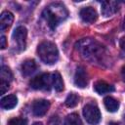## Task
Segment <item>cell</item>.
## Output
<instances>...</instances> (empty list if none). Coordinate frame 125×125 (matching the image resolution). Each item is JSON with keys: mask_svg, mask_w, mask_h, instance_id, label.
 I'll list each match as a JSON object with an SVG mask.
<instances>
[{"mask_svg": "<svg viewBox=\"0 0 125 125\" xmlns=\"http://www.w3.org/2000/svg\"><path fill=\"white\" fill-rule=\"evenodd\" d=\"M109 125H120V124H118V123H116V122H111Z\"/></svg>", "mask_w": 125, "mask_h": 125, "instance_id": "25", "label": "cell"}, {"mask_svg": "<svg viewBox=\"0 0 125 125\" xmlns=\"http://www.w3.org/2000/svg\"><path fill=\"white\" fill-rule=\"evenodd\" d=\"M37 54L41 61L47 64H53L59 60V51L55 43L43 41L37 47Z\"/></svg>", "mask_w": 125, "mask_h": 125, "instance_id": "3", "label": "cell"}, {"mask_svg": "<svg viewBox=\"0 0 125 125\" xmlns=\"http://www.w3.org/2000/svg\"><path fill=\"white\" fill-rule=\"evenodd\" d=\"M119 45H120V47H121V49L125 51V36H124V37H122V38L120 39V42H119Z\"/></svg>", "mask_w": 125, "mask_h": 125, "instance_id": "23", "label": "cell"}, {"mask_svg": "<svg viewBox=\"0 0 125 125\" xmlns=\"http://www.w3.org/2000/svg\"><path fill=\"white\" fill-rule=\"evenodd\" d=\"M123 27H124V29H125V19H124V21H123Z\"/></svg>", "mask_w": 125, "mask_h": 125, "instance_id": "27", "label": "cell"}, {"mask_svg": "<svg viewBox=\"0 0 125 125\" xmlns=\"http://www.w3.org/2000/svg\"><path fill=\"white\" fill-rule=\"evenodd\" d=\"M94 89L95 91L100 94V95H104V94H106V93H110L114 90L113 86L109 85L108 83H106L105 81H103V80H99L95 83L94 85Z\"/></svg>", "mask_w": 125, "mask_h": 125, "instance_id": "13", "label": "cell"}, {"mask_svg": "<svg viewBox=\"0 0 125 125\" xmlns=\"http://www.w3.org/2000/svg\"><path fill=\"white\" fill-rule=\"evenodd\" d=\"M33 125H42V124L39 123V122H35V123H33Z\"/></svg>", "mask_w": 125, "mask_h": 125, "instance_id": "26", "label": "cell"}, {"mask_svg": "<svg viewBox=\"0 0 125 125\" xmlns=\"http://www.w3.org/2000/svg\"><path fill=\"white\" fill-rule=\"evenodd\" d=\"M26 36H27V30L24 26H18L14 32H13V40L16 42L17 46L22 50L25 48V42H26Z\"/></svg>", "mask_w": 125, "mask_h": 125, "instance_id": "6", "label": "cell"}, {"mask_svg": "<svg viewBox=\"0 0 125 125\" xmlns=\"http://www.w3.org/2000/svg\"><path fill=\"white\" fill-rule=\"evenodd\" d=\"M80 18L85 22H94L98 19L97 11L92 7H85L80 11Z\"/></svg>", "mask_w": 125, "mask_h": 125, "instance_id": "9", "label": "cell"}, {"mask_svg": "<svg viewBox=\"0 0 125 125\" xmlns=\"http://www.w3.org/2000/svg\"><path fill=\"white\" fill-rule=\"evenodd\" d=\"M52 85L54 87V89L57 92H61L63 90V81L62 78L60 74V72L55 71L52 75Z\"/></svg>", "mask_w": 125, "mask_h": 125, "instance_id": "16", "label": "cell"}, {"mask_svg": "<svg viewBox=\"0 0 125 125\" xmlns=\"http://www.w3.org/2000/svg\"><path fill=\"white\" fill-rule=\"evenodd\" d=\"M9 89V83L6 82V81H3L1 80L0 81V92L1 94H5Z\"/></svg>", "mask_w": 125, "mask_h": 125, "instance_id": "21", "label": "cell"}, {"mask_svg": "<svg viewBox=\"0 0 125 125\" xmlns=\"http://www.w3.org/2000/svg\"><path fill=\"white\" fill-rule=\"evenodd\" d=\"M75 48L85 60L92 62H101L105 55L104 46L91 38H84L78 41Z\"/></svg>", "mask_w": 125, "mask_h": 125, "instance_id": "1", "label": "cell"}, {"mask_svg": "<svg viewBox=\"0 0 125 125\" xmlns=\"http://www.w3.org/2000/svg\"><path fill=\"white\" fill-rule=\"evenodd\" d=\"M36 62L33 60H25L21 65V70L22 75L24 76H29L31 73H33L36 70Z\"/></svg>", "mask_w": 125, "mask_h": 125, "instance_id": "12", "label": "cell"}, {"mask_svg": "<svg viewBox=\"0 0 125 125\" xmlns=\"http://www.w3.org/2000/svg\"><path fill=\"white\" fill-rule=\"evenodd\" d=\"M104 104L105 108L109 112H115L119 108V103H118V101H116L114 98H112L110 96H107V97L104 98Z\"/></svg>", "mask_w": 125, "mask_h": 125, "instance_id": "15", "label": "cell"}, {"mask_svg": "<svg viewBox=\"0 0 125 125\" xmlns=\"http://www.w3.org/2000/svg\"><path fill=\"white\" fill-rule=\"evenodd\" d=\"M50 107V103L47 100H36L32 104V111L36 116H43Z\"/></svg>", "mask_w": 125, "mask_h": 125, "instance_id": "7", "label": "cell"}, {"mask_svg": "<svg viewBox=\"0 0 125 125\" xmlns=\"http://www.w3.org/2000/svg\"><path fill=\"white\" fill-rule=\"evenodd\" d=\"M101 10L104 17H110L118 11V3L116 1H103Z\"/></svg>", "mask_w": 125, "mask_h": 125, "instance_id": "10", "label": "cell"}, {"mask_svg": "<svg viewBox=\"0 0 125 125\" xmlns=\"http://www.w3.org/2000/svg\"><path fill=\"white\" fill-rule=\"evenodd\" d=\"M83 116L85 120L92 125H96L101 120V112L97 105L88 104L83 108Z\"/></svg>", "mask_w": 125, "mask_h": 125, "instance_id": "4", "label": "cell"}, {"mask_svg": "<svg viewBox=\"0 0 125 125\" xmlns=\"http://www.w3.org/2000/svg\"><path fill=\"white\" fill-rule=\"evenodd\" d=\"M0 47L2 50L7 47V40L4 35H1V37H0Z\"/></svg>", "mask_w": 125, "mask_h": 125, "instance_id": "22", "label": "cell"}, {"mask_svg": "<svg viewBox=\"0 0 125 125\" xmlns=\"http://www.w3.org/2000/svg\"><path fill=\"white\" fill-rule=\"evenodd\" d=\"M78 101H79V97L75 93H70L66 97L64 104H65V105L67 107H74L78 104Z\"/></svg>", "mask_w": 125, "mask_h": 125, "instance_id": "19", "label": "cell"}, {"mask_svg": "<svg viewBox=\"0 0 125 125\" xmlns=\"http://www.w3.org/2000/svg\"><path fill=\"white\" fill-rule=\"evenodd\" d=\"M121 75H122L123 80L125 81V65H123L122 68H121Z\"/></svg>", "mask_w": 125, "mask_h": 125, "instance_id": "24", "label": "cell"}, {"mask_svg": "<svg viewBox=\"0 0 125 125\" xmlns=\"http://www.w3.org/2000/svg\"><path fill=\"white\" fill-rule=\"evenodd\" d=\"M18 104V98L15 95H8L1 99L0 104L1 107L4 109H11L14 108Z\"/></svg>", "mask_w": 125, "mask_h": 125, "instance_id": "14", "label": "cell"}, {"mask_svg": "<svg viewBox=\"0 0 125 125\" xmlns=\"http://www.w3.org/2000/svg\"><path fill=\"white\" fill-rule=\"evenodd\" d=\"M64 125H82V121L77 113H70L65 117Z\"/></svg>", "mask_w": 125, "mask_h": 125, "instance_id": "18", "label": "cell"}, {"mask_svg": "<svg viewBox=\"0 0 125 125\" xmlns=\"http://www.w3.org/2000/svg\"><path fill=\"white\" fill-rule=\"evenodd\" d=\"M14 21V15L10 11H3L0 16V29L3 31L8 28Z\"/></svg>", "mask_w": 125, "mask_h": 125, "instance_id": "11", "label": "cell"}, {"mask_svg": "<svg viewBox=\"0 0 125 125\" xmlns=\"http://www.w3.org/2000/svg\"><path fill=\"white\" fill-rule=\"evenodd\" d=\"M0 78L3 81H6L8 83H10L13 80V73L11 71V69L6 66V65H2L1 69H0Z\"/></svg>", "mask_w": 125, "mask_h": 125, "instance_id": "17", "label": "cell"}, {"mask_svg": "<svg viewBox=\"0 0 125 125\" xmlns=\"http://www.w3.org/2000/svg\"><path fill=\"white\" fill-rule=\"evenodd\" d=\"M8 125H27V120L22 117H15L9 120Z\"/></svg>", "mask_w": 125, "mask_h": 125, "instance_id": "20", "label": "cell"}, {"mask_svg": "<svg viewBox=\"0 0 125 125\" xmlns=\"http://www.w3.org/2000/svg\"><path fill=\"white\" fill-rule=\"evenodd\" d=\"M42 15H43V18L47 21L48 25L52 29H55L57 25L66 18L67 12L62 5L53 4L48 8H46L43 11Z\"/></svg>", "mask_w": 125, "mask_h": 125, "instance_id": "2", "label": "cell"}, {"mask_svg": "<svg viewBox=\"0 0 125 125\" xmlns=\"http://www.w3.org/2000/svg\"><path fill=\"white\" fill-rule=\"evenodd\" d=\"M52 84V77L49 73H43L35 76L29 82V85L32 89L35 90H49Z\"/></svg>", "mask_w": 125, "mask_h": 125, "instance_id": "5", "label": "cell"}, {"mask_svg": "<svg viewBox=\"0 0 125 125\" xmlns=\"http://www.w3.org/2000/svg\"><path fill=\"white\" fill-rule=\"evenodd\" d=\"M74 83L79 88H84L88 84V77L86 69L83 66H78L74 74Z\"/></svg>", "mask_w": 125, "mask_h": 125, "instance_id": "8", "label": "cell"}]
</instances>
